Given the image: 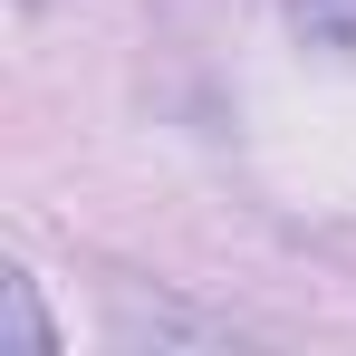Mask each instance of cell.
<instances>
[{
	"instance_id": "obj_2",
	"label": "cell",
	"mask_w": 356,
	"mask_h": 356,
	"mask_svg": "<svg viewBox=\"0 0 356 356\" xmlns=\"http://www.w3.org/2000/svg\"><path fill=\"white\" fill-rule=\"evenodd\" d=\"M308 49H356V0H280Z\"/></svg>"
},
{
	"instance_id": "obj_1",
	"label": "cell",
	"mask_w": 356,
	"mask_h": 356,
	"mask_svg": "<svg viewBox=\"0 0 356 356\" xmlns=\"http://www.w3.org/2000/svg\"><path fill=\"white\" fill-rule=\"evenodd\" d=\"M49 347H58V327L39 308V280L29 270H0V356H49Z\"/></svg>"
}]
</instances>
